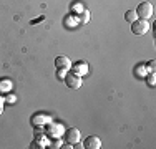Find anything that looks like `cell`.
Returning a JSON list of instances; mask_svg holds the SVG:
<instances>
[{
  "instance_id": "8fae6325",
  "label": "cell",
  "mask_w": 156,
  "mask_h": 149,
  "mask_svg": "<svg viewBox=\"0 0 156 149\" xmlns=\"http://www.w3.org/2000/svg\"><path fill=\"white\" fill-rule=\"evenodd\" d=\"M51 147H60V143H58V141H55V143H51Z\"/></svg>"
},
{
  "instance_id": "9c48e42d",
  "label": "cell",
  "mask_w": 156,
  "mask_h": 149,
  "mask_svg": "<svg viewBox=\"0 0 156 149\" xmlns=\"http://www.w3.org/2000/svg\"><path fill=\"white\" fill-rule=\"evenodd\" d=\"M136 18H138V17H136L135 10H128V12L125 13V20L128 22V23H133V22H135Z\"/></svg>"
},
{
  "instance_id": "7c38bea8",
  "label": "cell",
  "mask_w": 156,
  "mask_h": 149,
  "mask_svg": "<svg viewBox=\"0 0 156 149\" xmlns=\"http://www.w3.org/2000/svg\"><path fill=\"white\" fill-rule=\"evenodd\" d=\"M153 78H154V74L151 73V74H150V85H153Z\"/></svg>"
},
{
  "instance_id": "ba28073f",
  "label": "cell",
  "mask_w": 156,
  "mask_h": 149,
  "mask_svg": "<svg viewBox=\"0 0 156 149\" xmlns=\"http://www.w3.org/2000/svg\"><path fill=\"white\" fill-rule=\"evenodd\" d=\"M72 68H73V73H76V74L80 73V71H81V73H87V70H88V68H87V63H85V61H78V63H75Z\"/></svg>"
},
{
  "instance_id": "8992f818",
  "label": "cell",
  "mask_w": 156,
  "mask_h": 149,
  "mask_svg": "<svg viewBox=\"0 0 156 149\" xmlns=\"http://www.w3.org/2000/svg\"><path fill=\"white\" fill-rule=\"evenodd\" d=\"M83 147L87 149H100L101 147V141H100L98 136H88L83 143Z\"/></svg>"
},
{
  "instance_id": "3957f363",
  "label": "cell",
  "mask_w": 156,
  "mask_h": 149,
  "mask_svg": "<svg viewBox=\"0 0 156 149\" xmlns=\"http://www.w3.org/2000/svg\"><path fill=\"white\" fill-rule=\"evenodd\" d=\"M131 25V32L135 33V35H144V33L150 30V23H148V20H141V18H136Z\"/></svg>"
},
{
  "instance_id": "4fadbf2b",
  "label": "cell",
  "mask_w": 156,
  "mask_h": 149,
  "mask_svg": "<svg viewBox=\"0 0 156 149\" xmlns=\"http://www.w3.org/2000/svg\"><path fill=\"white\" fill-rule=\"evenodd\" d=\"M2 109H3V106H2V101H0V114H2Z\"/></svg>"
},
{
  "instance_id": "6da1fadb",
  "label": "cell",
  "mask_w": 156,
  "mask_h": 149,
  "mask_svg": "<svg viewBox=\"0 0 156 149\" xmlns=\"http://www.w3.org/2000/svg\"><path fill=\"white\" fill-rule=\"evenodd\" d=\"M135 13L138 18H141V20H148V18L153 15V5H151L150 2H141L140 5L136 7Z\"/></svg>"
},
{
  "instance_id": "52a82bcc",
  "label": "cell",
  "mask_w": 156,
  "mask_h": 149,
  "mask_svg": "<svg viewBox=\"0 0 156 149\" xmlns=\"http://www.w3.org/2000/svg\"><path fill=\"white\" fill-rule=\"evenodd\" d=\"M88 20H90V13H88L87 10H83V12H80V13L76 15V22L80 25H85Z\"/></svg>"
},
{
  "instance_id": "5b68a950",
  "label": "cell",
  "mask_w": 156,
  "mask_h": 149,
  "mask_svg": "<svg viewBox=\"0 0 156 149\" xmlns=\"http://www.w3.org/2000/svg\"><path fill=\"white\" fill-rule=\"evenodd\" d=\"M55 66H57L58 71H68L72 68V61L66 57H57L55 58Z\"/></svg>"
},
{
  "instance_id": "30bf717a",
  "label": "cell",
  "mask_w": 156,
  "mask_h": 149,
  "mask_svg": "<svg viewBox=\"0 0 156 149\" xmlns=\"http://www.w3.org/2000/svg\"><path fill=\"white\" fill-rule=\"evenodd\" d=\"M148 68H150L151 71H154V60H151V61L148 63Z\"/></svg>"
},
{
  "instance_id": "277c9868",
  "label": "cell",
  "mask_w": 156,
  "mask_h": 149,
  "mask_svg": "<svg viewBox=\"0 0 156 149\" xmlns=\"http://www.w3.org/2000/svg\"><path fill=\"white\" fill-rule=\"evenodd\" d=\"M65 139H66V143H70V144L80 143V139H81L80 129H76V128H68V129L65 131Z\"/></svg>"
},
{
  "instance_id": "7a4b0ae2",
  "label": "cell",
  "mask_w": 156,
  "mask_h": 149,
  "mask_svg": "<svg viewBox=\"0 0 156 149\" xmlns=\"http://www.w3.org/2000/svg\"><path fill=\"white\" fill-rule=\"evenodd\" d=\"M63 81H65V85L68 88H72V89H78L81 86V76L80 74H76V73H73V71H70V73H66L65 74V78H63Z\"/></svg>"
}]
</instances>
